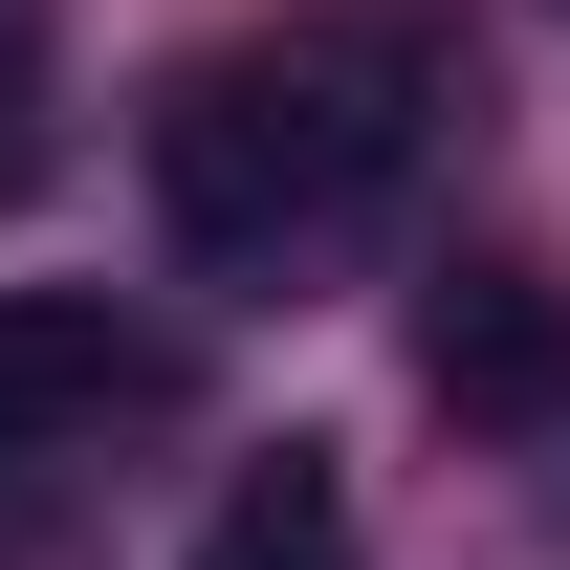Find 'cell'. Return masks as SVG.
<instances>
[{"instance_id": "6da1fadb", "label": "cell", "mask_w": 570, "mask_h": 570, "mask_svg": "<svg viewBox=\"0 0 570 570\" xmlns=\"http://www.w3.org/2000/svg\"><path fill=\"white\" fill-rule=\"evenodd\" d=\"M395 154H417V22H285V45L176 67L154 198H176L198 264H285V242H330V219L395 198Z\"/></svg>"}, {"instance_id": "7a4b0ae2", "label": "cell", "mask_w": 570, "mask_h": 570, "mask_svg": "<svg viewBox=\"0 0 570 570\" xmlns=\"http://www.w3.org/2000/svg\"><path fill=\"white\" fill-rule=\"evenodd\" d=\"M417 373H439V417L549 439V417H570V285H527V264H439V307H417Z\"/></svg>"}, {"instance_id": "3957f363", "label": "cell", "mask_w": 570, "mask_h": 570, "mask_svg": "<svg viewBox=\"0 0 570 570\" xmlns=\"http://www.w3.org/2000/svg\"><path fill=\"white\" fill-rule=\"evenodd\" d=\"M132 395H154V352L88 307V285H0V461H45V439L132 417Z\"/></svg>"}, {"instance_id": "277c9868", "label": "cell", "mask_w": 570, "mask_h": 570, "mask_svg": "<svg viewBox=\"0 0 570 570\" xmlns=\"http://www.w3.org/2000/svg\"><path fill=\"white\" fill-rule=\"evenodd\" d=\"M176 570H352V461H330V439H264Z\"/></svg>"}, {"instance_id": "5b68a950", "label": "cell", "mask_w": 570, "mask_h": 570, "mask_svg": "<svg viewBox=\"0 0 570 570\" xmlns=\"http://www.w3.org/2000/svg\"><path fill=\"white\" fill-rule=\"evenodd\" d=\"M0 176H22V132H0Z\"/></svg>"}]
</instances>
